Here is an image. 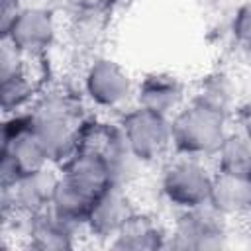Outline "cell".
Listing matches in <instances>:
<instances>
[{"label": "cell", "mask_w": 251, "mask_h": 251, "mask_svg": "<svg viewBox=\"0 0 251 251\" xmlns=\"http://www.w3.org/2000/svg\"><path fill=\"white\" fill-rule=\"evenodd\" d=\"M227 133V114L194 98L171 118L173 149L178 155L214 157Z\"/></svg>", "instance_id": "obj_1"}, {"label": "cell", "mask_w": 251, "mask_h": 251, "mask_svg": "<svg viewBox=\"0 0 251 251\" xmlns=\"http://www.w3.org/2000/svg\"><path fill=\"white\" fill-rule=\"evenodd\" d=\"M212 180L214 173L204 165V159L178 155L163 169L161 192L169 204L186 210L210 200Z\"/></svg>", "instance_id": "obj_2"}, {"label": "cell", "mask_w": 251, "mask_h": 251, "mask_svg": "<svg viewBox=\"0 0 251 251\" xmlns=\"http://www.w3.org/2000/svg\"><path fill=\"white\" fill-rule=\"evenodd\" d=\"M226 216L210 202L180 210L171 233L169 247L175 249H220L227 243Z\"/></svg>", "instance_id": "obj_3"}, {"label": "cell", "mask_w": 251, "mask_h": 251, "mask_svg": "<svg viewBox=\"0 0 251 251\" xmlns=\"http://www.w3.org/2000/svg\"><path fill=\"white\" fill-rule=\"evenodd\" d=\"M120 126L131 151L145 165L159 161L169 149H173L171 118L167 116L155 114L135 104V108L124 112Z\"/></svg>", "instance_id": "obj_4"}, {"label": "cell", "mask_w": 251, "mask_h": 251, "mask_svg": "<svg viewBox=\"0 0 251 251\" xmlns=\"http://www.w3.org/2000/svg\"><path fill=\"white\" fill-rule=\"evenodd\" d=\"M86 98L102 110H122L135 98V84L129 73L114 59L96 57L88 63L82 75Z\"/></svg>", "instance_id": "obj_5"}, {"label": "cell", "mask_w": 251, "mask_h": 251, "mask_svg": "<svg viewBox=\"0 0 251 251\" xmlns=\"http://www.w3.org/2000/svg\"><path fill=\"white\" fill-rule=\"evenodd\" d=\"M2 37H6L25 59L41 57L57 39L55 14L45 6H24Z\"/></svg>", "instance_id": "obj_6"}, {"label": "cell", "mask_w": 251, "mask_h": 251, "mask_svg": "<svg viewBox=\"0 0 251 251\" xmlns=\"http://www.w3.org/2000/svg\"><path fill=\"white\" fill-rule=\"evenodd\" d=\"M61 173H55L51 167L39 169L35 173L22 175L12 186L2 188L4 216L20 212L24 216H35L51 208L53 192Z\"/></svg>", "instance_id": "obj_7"}, {"label": "cell", "mask_w": 251, "mask_h": 251, "mask_svg": "<svg viewBox=\"0 0 251 251\" xmlns=\"http://www.w3.org/2000/svg\"><path fill=\"white\" fill-rule=\"evenodd\" d=\"M135 212L127 188L110 184L94 198L86 218V231L98 239L110 241Z\"/></svg>", "instance_id": "obj_8"}, {"label": "cell", "mask_w": 251, "mask_h": 251, "mask_svg": "<svg viewBox=\"0 0 251 251\" xmlns=\"http://www.w3.org/2000/svg\"><path fill=\"white\" fill-rule=\"evenodd\" d=\"M135 104L173 118L184 106V86L169 73H151L135 86Z\"/></svg>", "instance_id": "obj_9"}, {"label": "cell", "mask_w": 251, "mask_h": 251, "mask_svg": "<svg viewBox=\"0 0 251 251\" xmlns=\"http://www.w3.org/2000/svg\"><path fill=\"white\" fill-rule=\"evenodd\" d=\"M84 229L78 224L69 222L67 218L59 216L51 208L29 216L25 226V237L29 241V247L35 249H71L76 243L78 231Z\"/></svg>", "instance_id": "obj_10"}, {"label": "cell", "mask_w": 251, "mask_h": 251, "mask_svg": "<svg viewBox=\"0 0 251 251\" xmlns=\"http://www.w3.org/2000/svg\"><path fill=\"white\" fill-rule=\"evenodd\" d=\"M61 175L92 198H96L102 190H106L112 184L110 171L102 153L84 147L61 165Z\"/></svg>", "instance_id": "obj_11"}, {"label": "cell", "mask_w": 251, "mask_h": 251, "mask_svg": "<svg viewBox=\"0 0 251 251\" xmlns=\"http://www.w3.org/2000/svg\"><path fill=\"white\" fill-rule=\"evenodd\" d=\"M108 245L124 251H153L169 247V233L153 216L135 212Z\"/></svg>", "instance_id": "obj_12"}, {"label": "cell", "mask_w": 251, "mask_h": 251, "mask_svg": "<svg viewBox=\"0 0 251 251\" xmlns=\"http://www.w3.org/2000/svg\"><path fill=\"white\" fill-rule=\"evenodd\" d=\"M208 202L226 218L251 214V176L216 171Z\"/></svg>", "instance_id": "obj_13"}, {"label": "cell", "mask_w": 251, "mask_h": 251, "mask_svg": "<svg viewBox=\"0 0 251 251\" xmlns=\"http://www.w3.org/2000/svg\"><path fill=\"white\" fill-rule=\"evenodd\" d=\"M214 159L218 171L222 173L251 176V133L227 131Z\"/></svg>", "instance_id": "obj_14"}, {"label": "cell", "mask_w": 251, "mask_h": 251, "mask_svg": "<svg viewBox=\"0 0 251 251\" xmlns=\"http://www.w3.org/2000/svg\"><path fill=\"white\" fill-rule=\"evenodd\" d=\"M92 202H94V198L90 194L80 190L76 184H73L63 175H59V180H57V186L53 192V200H51L53 212H57L59 216H63L69 222L78 224L86 229V218H88Z\"/></svg>", "instance_id": "obj_15"}, {"label": "cell", "mask_w": 251, "mask_h": 251, "mask_svg": "<svg viewBox=\"0 0 251 251\" xmlns=\"http://www.w3.org/2000/svg\"><path fill=\"white\" fill-rule=\"evenodd\" d=\"M2 82V110L6 116L27 112L35 104V82L24 67L20 73L0 80Z\"/></svg>", "instance_id": "obj_16"}, {"label": "cell", "mask_w": 251, "mask_h": 251, "mask_svg": "<svg viewBox=\"0 0 251 251\" xmlns=\"http://www.w3.org/2000/svg\"><path fill=\"white\" fill-rule=\"evenodd\" d=\"M231 35L237 45L251 51V0L235 10L231 20Z\"/></svg>", "instance_id": "obj_17"}, {"label": "cell", "mask_w": 251, "mask_h": 251, "mask_svg": "<svg viewBox=\"0 0 251 251\" xmlns=\"http://www.w3.org/2000/svg\"><path fill=\"white\" fill-rule=\"evenodd\" d=\"M24 67H25V57L6 37H2V47H0V80L20 73Z\"/></svg>", "instance_id": "obj_18"}, {"label": "cell", "mask_w": 251, "mask_h": 251, "mask_svg": "<svg viewBox=\"0 0 251 251\" xmlns=\"http://www.w3.org/2000/svg\"><path fill=\"white\" fill-rule=\"evenodd\" d=\"M22 8L24 6L20 0H2L0 2V31H2V35L10 29V25L14 24L16 16L20 14Z\"/></svg>", "instance_id": "obj_19"}, {"label": "cell", "mask_w": 251, "mask_h": 251, "mask_svg": "<svg viewBox=\"0 0 251 251\" xmlns=\"http://www.w3.org/2000/svg\"><path fill=\"white\" fill-rule=\"evenodd\" d=\"M73 16L75 14H86V12H98L106 6V0H59Z\"/></svg>", "instance_id": "obj_20"}, {"label": "cell", "mask_w": 251, "mask_h": 251, "mask_svg": "<svg viewBox=\"0 0 251 251\" xmlns=\"http://www.w3.org/2000/svg\"><path fill=\"white\" fill-rule=\"evenodd\" d=\"M249 216H251V214H249Z\"/></svg>", "instance_id": "obj_21"}]
</instances>
